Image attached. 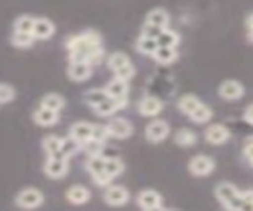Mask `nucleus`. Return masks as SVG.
Wrapping results in <instances>:
<instances>
[{
	"mask_svg": "<svg viewBox=\"0 0 253 211\" xmlns=\"http://www.w3.org/2000/svg\"><path fill=\"white\" fill-rule=\"evenodd\" d=\"M158 48V41L156 38H150V37H142L139 38V41H137V49L140 51V53L143 54H150V56H153V53L156 51Z\"/></svg>",
	"mask_w": 253,
	"mask_h": 211,
	"instance_id": "7c9ffc66",
	"label": "nucleus"
},
{
	"mask_svg": "<svg viewBox=\"0 0 253 211\" xmlns=\"http://www.w3.org/2000/svg\"><path fill=\"white\" fill-rule=\"evenodd\" d=\"M188 169H190L191 175H194V176H209L215 169V162L212 157L201 154L191 159Z\"/></svg>",
	"mask_w": 253,
	"mask_h": 211,
	"instance_id": "39448f33",
	"label": "nucleus"
},
{
	"mask_svg": "<svg viewBox=\"0 0 253 211\" xmlns=\"http://www.w3.org/2000/svg\"><path fill=\"white\" fill-rule=\"evenodd\" d=\"M196 141H198V137L190 129H180L175 134V143L178 144V146L188 148V146H193Z\"/></svg>",
	"mask_w": 253,
	"mask_h": 211,
	"instance_id": "5701e85b",
	"label": "nucleus"
},
{
	"mask_svg": "<svg viewBox=\"0 0 253 211\" xmlns=\"http://www.w3.org/2000/svg\"><path fill=\"white\" fill-rule=\"evenodd\" d=\"M34 18L31 16H21L14 21V31L16 32H27V34H32V27H34Z\"/></svg>",
	"mask_w": 253,
	"mask_h": 211,
	"instance_id": "f704fd0d",
	"label": "nucleus"
},
{
	"mask_svg": "<svg viewBox=\"0 0 253 211\" xmlns=\"http://www.w3.org/2000/svg\"><path fill=\"white\" fill-rule=\"evenodd\" d=\"M54 34V24L46 18H39L34 21L32 35L35 40H48Z\"/></svg>",
	"mask_w": 253,
	"mask_h": 211,
	"instance_id": "9d476101",
	"label": "nucleus"
},
{
	"mask_svg": "<svg viewBox=\"0 0 253 211\" xmlns=\"http://www.w3.org/2000/svg\"><path fill=\"white\" fill-rule=\"evenodd\" d=\"M241 210H244V211H253V189H249V191L242 192Z\"/></svg>",
	"mask_w": 253,
	"mask_h": 211,
	"instance_id": "ea45409f",
	"label": "nucleus"
},
{
	"mask_svg": "<svg viewBox=\"0 0 253 211\" xmlns=\"http://www.w3.org/2000/svg\"><path fill=\"white\" fill-rule=\"evenodd\" d=\"M67 200L74 205H83L89 200V191L83 186H74L67 191Z\"/></svg>",
	"mask_w": 253,
	"mask_h": 211,
	"instance_id": "6ab92c4d",
	"label": "nucleus"
},
{
	"mask_svg": "<svg viewBox=\"0 0 253 211\" xmlns=\"http://www.w3.org/2000/svg\"><path fill=\"white\" fill-rule=\"evenodd\" d=\"M104 170L110 175L112 178L118 176L125 170V164H123L118 157H108L104 161Z\"/></svg>",
	"mask_w": 253,
	"mask_h": 211,
	"instance_id": "393cba45",
	"label": "nucleus"
},
{
	"mask_svg": "<svg viewBox=\"0 0 253 211\" xmlns=\"http://www.w3.org/2000/svg\"><path fill=\"white\" fill-rule=\"evenodd\" d=\"M156 41H158V46H173V48H175L178 45L180 38H178V35L175 32L169 31V29H164V31L158 35Z\"/></svg>",
	"mask_w": 253,
	"mask_h": 211,
	"instance_id": "a878e982",
	"label": "nucleus"
},
{
	"mask_svg": "<svg viewBox=\"0 0 253 211\" xmlns=\"http://www.w3.org/2000/svg\"><path fill=\"white\" fill-rule=\"evenodd\" d=\"M34 35L32 34H27V32H16L14 31V34L11 35V43L14 46L18 48H29L32 46L34 43Z\"/></svg>",
	"mask_w": 253,
	"mask_h": 211,
	"instance_id": "c85d7f7f",
	"label": "nucleus"
},
{
	"mask_svg": "<svg viewBox=\"0 0 253 211\" xmlns=\"http://www.w3.org/2000/svg\"><path fill=\"white\" fill-rule=\"evenodd\" d=\"M190 118L196 122V124H204V122H207V121H211L212 119V110L209 108L207 105H204V104H199L198 106H196V110H194L193 113H190L188 114Z\"/></svg>",
	"mask_w": 253,
	"mask_h": 211,
	"instance_id": "b1692460",
	"label": "nucleus"
},
{
	"mask_svg": "<svg viewBox=\"0 0 253 211\" xmlns=\"http://www.w3.org/2000/svg\"><path fill=\"white\" fill-rule=\"evenodd\" d=\"M69 76L74 81H84L91 76V62L86 61H70L69 65Z\"/></svg>",
	"mask_w": 253,
	"mask_h": 211,
	"instance_id": "1a4fd4ad",
	"label": "nucleus"
},
{
	"mask_svg": "<svg viewBox=\"0 0 253 211\" xmlns=\"http://www.w3.org/2000/svg\"><path fill=\"white\" fill-rule=\"evenodd\" d=\"M42 203H43V194L39 189L27 187L16 195V205L21 208H27V210L39 208Z\"/></svg>",
	"mask_w": 253,
	"mask_h": 211,
	"instance_id": "20e7f679",
	"label": "nucleus"
},
{
	"mask_svg": "<svg viewBox=\"0 0 253 211\" xmlns=\"http://www.w3.org/2000/svg\"><path fill=\"white\" fill-rule=\"evenodd\" d=\"M129 62L131 61H129V57L125 53H113L110 57H108V67H110L113 71L125 67V65H127Z\"/></svg>",
	"mask_w": 253,
	"mask_h": 211,
	"instance_id": "72a5a7b5",
	"label": "nucleus"
},
{
	"mask_svg": "<svg viewBox=\"0 0 253 211\" xmlns=\"http://www.w3.org/2000/svg\"><path fill=\"white\" fill-rule=\"evenodd\" d=\"M108 137H110V135H108V130H107L105 126H92V137H91L92 140L104 143Z\"/></svg>",
	"mask_w": 253,
	"mask_h": 211,
	"instance_id": "58836bf2",
	"label": "nucleus"
},
{
	"mask_svg": "<svg viewBox=\"0 0 253 211\" xmlns=\"http://www.w3.org/2000/svg\"><path fill=\"white\" fill-rule=\"evenodd\" d=\"M244 119L249 122V124H253V104L245 110V113H244Z\"/></svg>",
	"mask_w": 253,
	"mask_h": 211,
	"instance_id": "37998d69",
	"label": "nucleus"
},
{
	"mask_svg": "<svg viewBox=\"0 0 253 211\" xmlns=\"http://www.w3.org/2000/svg\"><path fill=\"white\" fill-rule=\"evenodd\" d=\"M244 154H245V157H247L249 161H250V164L253 165V141H249L247 144H245Z\"/></svg>",
	"mask_w": 253,
	"mask_h": 211,
	"instance_id": "79ce46f5",
	"label": "nucleus"
},
{
	"mask_svg": "<svg viewBox=\"0 0 253 211\" xmlns=\"http://www.w3.org/2000/svg\"><path fill=\"white\" fill-rule=\"evenodd\" d=\"M220 96L225 100H237L242 97L244 94V87L239 81H234V79H228L221 86H220Z\"/></svg>",
	"mask_w": 253,
	"mask_h": 211,
	"instance_id": "ddd939ff",
	"label": "nucleus"
},
{
	"mask_svg": "<svg viewBox=\"0 0 253 211\" xmlns=\"http://www.w3.org/2000/svg\"><path fill=\"white\" fill-rule=\"evenodd\" d=\"M67 48L70 53V61H86L92 64V61L96 62L102 56L100 37L96 32H86L70 38Z\"/></svg>",
	"mask_w": 253,
	"mask_h": 211,
	"instance_id": "f257e3e1",
	"label": "nucleus"
},
{
	"mask_svg": "<svg viewBox=\"0 0 253 211\" xmlns=\"http://www.w3.org/2000/svg\"><path fill=\"white\" fill-rule=\"evenodd\" d=\"M69 172V159L64 156H48L45 162V173L46 176L53 179L64 178Z\"/></svg>",
	"mask_w": 253,
	"mask_h": 211,
	"instance_id": "7ed1b4c3",
	"label": "nucleus"
},
{
	"mask_svg": "<svg viewBox=\"0 0 253 211\" xmlns=\"http://www.w3.org/2000/svg\"><path fill=\"white\" fill-rule=\"evenodd\" d=\"M105 91L108 94V97L113 99H126L127 96V81H123L120 78H115L113 81L107 84Z\"/></svg>",
	"mask_w": 253,
	"mask_h": 211,
	"instance_id": "a211bd4d",
	"label": "nucleus"
},
{
	"mask_svg": "<svg viewBox=\"0 0 253 211\" xmlns=\"http://www.w3.org/2000/svg\"><path fill=\"white\" fill-rule=\"evenodd\" d=\"M201 104V100L198 97H194V96H183L182 99H180L178 102V108H180V111L185 113V114H190L193 113L194 110H196V106Z\"/></svg>",
	"mask_w": 253,
	"mask_h": 211,
	"instance_id": "c756f323",
	"label": "nucleus"
},
{
	"mask_svg": "<svg viewBox=\"0 0 253 211\" xmlns=\"http://www.w3.org/2000/svg\"><path fill=\"white\" fill-rule=\"evenodd\" d=\"M137 203H139V207L143 208V210H160L161 208V203H163V199L161 195L158 194L156 191H151V189H147V191H143L139 194V197H137Z\"/></svg>",
	"mask_w": 253,
	"mask_h": 211,
	"instance_id": "9b49d317",
	"label": "nucleus"
},
{
	"mask_svg": "<svg viewBox=\"0 0 253 211\" xmlns=\"http://www.w3.org/2000/svg\"><path fill=\"white\" fill-rule=\"evenodd\" d=\"M82 146L84 148V151L88 152L89 156H99L100 151H102V143L100 141H96V140H88L86 143H83Z\"/></svg>",
	"mask_w": 253,
	"mask_h": 211,
	"instance_id": "e433bc0d",
	"label": "nucleus"
},
{
	"mask_svg": "<svg viewBox=\"0 0 253 211\" xmlns=\"http://www.w3.org/2000/svg\"><path fill=\"white\" fill-rule=\"evenodd\" d=\"M229 130L221 124H213L206 130V140L212 144H223L229 140Z\"/></svg>",
	"mask_w": 253,
	"mask_h": 211,
	"instance_id": "f8f14e48",
	"label": "nucleus"
},
{
	"mask_svg": "<svg viewBox=\"0 0 253 211\" xmlns=\"http://www.w3.org/2000/svg\"><path fill=\"white\" fill-rule=\"evenodd\" d=\"M169 124L166 121L161 119H156V121H151L150 124L145 129V135H147V140L148 141H153V143H160L163 140H166L169 135Z\"/></svg>",
	"mask_w": 253,
	"mask_h": 211,
	"instance_id": "423d86ee",
	"label": "nucleus"
},
{
	"mask_svg": "<svg viewBox=\"0 0 253 211\" xmlns=\"http://www.w3.org/2000/svg\"><path fill=\"white\" fill-rule=\"evenodd\" d=\"M72 138H75L78 143H86L88 140H91L92 137V126L88 124V122H77L70 127V135Z\"/></svg>",
	"mask_w": 253,
	"mask_h": 211,
	"instance_id": "dca6fc26",
	"label": "nucleus"
},
{
	"mask_svg": "<svg viewBox=\"0 0 253 211\" xmlns=\"http://www.w3.org/2000/svg\"><path fill=\"white\" fill-rule=\"evenodd\" d=\"M163 31H164V29H161V27L145 23V26H143V31H142V35H143V37H150V38H158V35H160Z\"/></svg>",
	"mask_w": 253,
	"mask_h": 211,
	"instance_id": "a19ab883",
	"label": "nucleus"
},
{
	"mask_svg": "<svg viewBox=\"0 0 253 211\" xmlns=\"http://www.w3.org/2000/svg\"><path fill=\"white\" fill-rule=\"evenodd\" d=\"M161 110L163 104L156 97H147L139 104V111L143 116H156L158 113H161Z\"/></svg>",
	"mask_w": 253,
	"mask_h": 211,
	"instance_id": "f3484780",
	"label": "nucleus"
},
{
	"mask_svg": "<svg viewBox=\"0 0 253 211\" xmlns=\"http://www.w3.org/2000/svg\"><path fill=\"white\" fill-rule=\"evenodd\" d=\"M134 75H135V70H134V65L131 62L115 71V78H120V79H123V81H129Z\"/></svg>",
	"mask_w": 253,
	"mask_h": 211,
	"instance_id": "c9c22d12",
	"label": "nucleus"
},
{
	"mask_svg": "<svg viewBox=\"0 0 253 211\" xmlns=\"http://www.w3.org/2000/svg\"><path fill=\"white\" fill-rule=\"evenodd\" d=\"M104 157L100 156H89L88 162H86V169H88V172L91 173V176H96V175L105 172L104 170Z\"/></svg>",
	"mask_w": 253,
	"mask_h": 211,
	"instance_id": "2f4dec72",
	"label": "nucleus"
},
{
	"mask_svg": "<svg viewBox=\"0 0 253 211\" xmlns=\"http://www.w3.org/2000/svg\"><path fill=\"white\" fill-rule=\"evenodd\" d=\"M14 99V89L8 84H0V104H8Z\"/></svg>",
	"mask_w": 253,
	"mask_h": 211,
	"instance_id": "4c0bfd02",
	"label": "nucleus"
},
{
	"mask_svg": "<svg viewBox=\"0 0 253 211\" xmlns=\"http://www.w3.org/2000/svg\"><path fill=\"white\" fill-rule=\"evenodd\" d=\"M104 200L112 207H121L127 203L129 200V192L126 187L123 186H110L104 194Z\"/></svg>",
	"mask_w": 253,
	"mask_h": 211,
	"instance_id": "6e6552de",
	"label": "nucleus"
},
{
	"mask_svg": "<svg viewBox=\"0 0 253 211\" xmlns=\"http://www.w3.org/2000/svg\"><path fill=\"white\" fill-rule=\"evenodd\" d=\"M153 57L160 64H172L177 59V48L173 46H158L153 53Z\"/></svg>",
	"mask_w": 253,
	"mask_h": 211,
	"instance_id": "aec40b11",
	"label": "nucleus"
},
{
	"mask_svg": "<svg viewBox=\"0 0 253 211\" xmlns=\"http://www.w3.org/2000/svg\"><path fill=\"white\" fill-rule=\"evenodd\" d=\"M215 195L218 202L221 203L226 210L231 211H237L241 210V203H242V192H239L237 189L229 184V183H220L215 187Z\"/></svg>",
	"mask_w": 253,
	"mask_h": 211,
	"instance_id": "f03ea898",
	"label": "nucleus"
},
{
	"mask_svg": "<svg viewBox=\"0 0 253 211\" xmlns=\"http://www.w3.org/2000/svg\"><path fill=\"white\" fill-rule=\"evenodd\" d=\"M57 113H59V111L49 110V108H45V106H40L39 110H35V113H34V121L42 127H51V126L56 124L57 119H59V114H57Z\"/></svg>",
	"mask_w": 253,
	"mask_h": 211,
	"instance_id": "4468645a",
	"label": "nucleus"
},
{
	"mask_svg": "<svg viewBox=\"0 0 253 211\" xmlns=\"http://www.w3.org/2000/svg\"><path fill=\"white\" fill-rule=\"evenodd\" d=\"M64 104H66V102H64V99L59 94H46V96L42 99V106L49 108V110H54V111H59L64 106Z\"/></svg>",
	"mask_w": 253,
	"mask_h": 211,
	"instance_id": "cd10ccee",
	"label": "nucleus"
},
{
	"mask_svg": "<svg viewBox=\"0 0 253 211\" xmlns=\"http://www.w3.org/2000/svg\"><path fill=\"white\" fill-rule=\"evenodd\" d=\"M107 99H108V94L105 89H92L89 92H86V102H88L92 108L97 106L99 104H102Z\"/></svg>",
	"mask_w": 253,
	"mask_h": 211,
	"instance_id": "473e14b6",
	"label": "nucleus"
},
{
	"mask_svg": "<svg viewBox=\"0 0 253 211\" xmlns=\"http://www.w3.org/2000/svg\"><path fill=\"white\" fill-rule=\"evenodd\" d=\"M247 29H249V38L253 41V13L249 16L247 19Z\"/></svg>",
	"mask_w": 253,
	"mask_h": 211,
	"instance_id": "c03bdc74",
	"label": "nucleus"
},
{
	"mask_svg": "<svg viewBox=\"0 0 253 211\" xmlns=\"http://www.w3.org/2000/svg\"><path fill=\"white\" fill-rule=\"evenodd\" d=\"M43 149L48 156H61V144H62V138L56 137V135H48L43 138Z\"/></svg>",
	"mask_w": 253,
	"mask_h": 211,
	"instance_id": "4be33fe9",
	"label": "nucleus"
},
{
	"mask_svg": "<svg viewBox=\"0 0 253 211\" xmlns=\"http://www.w3.org/2000/svg\"><path fill=\"white\" fill-rule=\"evenodd\" d=\"M107 130H108V135L113 137V138H120V140H125V138L131 137L134 129H132V124L126 119H113L110 124L107 126Z\"/></svg>",
	"mask_w": 253,
	"mask_h": 211,
	"instance_id": "0eeeda50",
	"label": "nucleus"
},
{
	"mask_svg": "<svg viewBox=\"0 0 253 211\" xmlns=\"http://www.w3.org/2000/svg\"><path fill=\"white\" fill-rule=\"evenodd\" d=\"M145 23L158 26V27H161V29H168L169 14L166 13L164 10H161V8H155V10H151L147 14V21H145Z\"/></svg>",
	"mask_w": 253,
	"mask_h": 211,
	"instance_id": "412c9836",
	"label": "nucleus"
},
{
	"mask_svg": "<svg viewBox=\"0 0 253 211\" xmlns=\"http://www.w3.org/2000/svg\"><path fill=\"white\" fill-rule=\"evenodd\" d=\"M126 105V99H113L108 97L107 100H104L102 104H99L97 106H94V110L99 116H110L115 111H118L120 108H123Z\"/></svg>",
	"mask_w": 253,
	"mask_h": 211,
	"instance_id": "2eb2a0df",
	"label": "nucleus"
},
{
	"mask_svg": "<svg viewBox=\"0 0 253 211\" xmlns=\"http://www.w3.org/2000/svg\"><path fill=\"white\" fill-rule=\"evenodd\" d=\"M82 148V143H78L75 138H62V144H61V152L59 154L64 156V157H70V156H74L75 152Z\"/></svg>",
	"mask_w": 253,
	"mask_h": 211,
	"instance_id": "bb28decb",
	"label": "nucleus"
}]
</instances>
